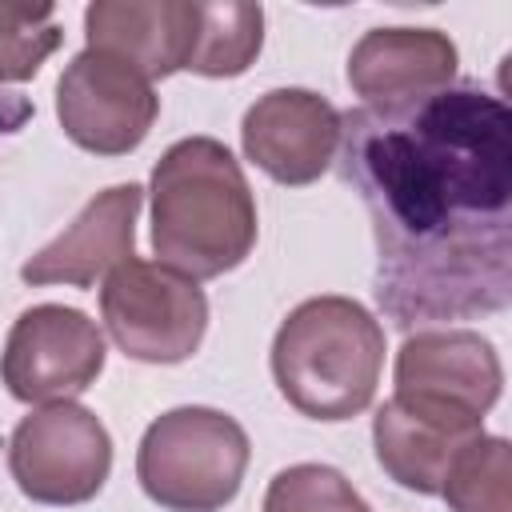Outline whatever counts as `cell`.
I'll use <instances>...</instances> for the list:
<instances>
[{
	"instance_id": "6da1fadb",
	"label": "cell",
	"mask_w": 512,
	"mask_h": 512,
	"mask_svg": "<svg viewBox=\"0 0 512 512\" xmlns=\"http://www.w3.org/2000/svg\"><path fill=\"white\" fill-rule=\"evenodd\" d=\"M340 176L376 236V300L400 328L504 312L512 296V112L448 84L404 112L340 116Z\"/></svg>"
},
{
	"instance_id": "7a4b0ae2",
	"label": "cell",
	"mask_w": 512,
	"mask_h": 512,
	"mask_svg": "<svg viewBox=\"0 0 512 512\" xmlns=\"http://www.w3.org/2000/svg\"><path fill=\"white\" fill-rule=\"evenodd\" d=\"M152 252L188 280H216L256 248V200L212 136L176 140L152 168Z\"/></svg>"
},
{
	"instance_id": "3957f363",
	"label": "cell",
	"mask_w": 512,
	"mask_h": 512,
	"mask_svg": "<svg viewBox=\"0 0 512 512\" xmlns=\"http://www.w3.org/2000/svg\"><path fill=\"white\" fill-rule=\"evenodd\" d=\"M384 368V328L352 296H312L296 304L272 340L280 396L312 420H352L376 396Z\"/></svg>"
},
{
	"instance_id": "277c9868",
	"label": "cell",
	"mask_w": 512,
	"mask_h": 512,
	"mask_svg": "<svg viewBox=\"0 0 512 512\" xmlns=\"http://www.w3.org/2000/svg\"><path fill=\"white\" fill-rule=\"evenodd\" d=\"M248 456V432L228 412L184 404L144 428L136 480L168 512H220L236 500Z\"/></svg>"
},
{
	"instance_id": "5b68a950",
	"label": "cell",
	"mask_w": 512,
	"mask_h": 512,
	"mask_svg": "<svg viewBox=\"0 0 512 512\" xmlns=\"http://www.w3.org/2000/svg\"><path fill=\"white\" fill-rule=\"evenodd\" d=\"M100 316L124 356L180 364L208 332V296L196 280L132 256L104 276Z\"/></svg>"
},
{
	"instance_id": "8992f818",
	"label": "cell",
	"mask_w": 512,
	"mask_h": 512,
	"mask_svg": "<svg viewBox=\"0 0 512 512\" xmlns=\"http://www.w3.org/2000/svg\"><path fill=\"white\" fill-rule=\"evenodd\" d=\"M8 472L36 504H84L112 472V436L84 404H40L12 428Z\"/></svg>"
},
{
	"instance_id": "52a82bcc",
	"label": "cell",
	"mask_w": 512,
	"mask_h": 512,
	"mask_svg": "<svg viewBox=\"0 0 512 512\" xmlns=\"http://www.w3.org/2000/svg\"><path fill=\"white\" fill-rule=\"evenodd\" d=\"M160 112L152 80L132 64L84 48L56 80V120L64 136L96 156H124L144 144Z\"/></svg>"
},
{
	"instance_id": "ba28073f",
	"label": "cell",
	"mask_w": 512,
	"mask_h": 512,
	"mask_svg": "<svg viewBox=\"0 0 512 512\" xmlns=\"http://www.w3.org/2000/svg\"><path fill=\"white\" fill-rule=\"evenodd\" d=\"M104 356L96 320L80 308L36 304L16 316L4 340L0 380L24 404H60L96 384Z\"/></svg>"
},
{
	"instance_id": "9c48e42d",
	"label": "cell",
	"mask_w": 512,
	"mask_h": 512,
	"mask_svg": "<svg viewBox=\"0 0 512 512\" xmlns=\"http://www.w3.org/2000/svg\"><path fill=\"white\" fill-rule=\"evenodd\" d=\"M244 156L276 184L304 188L328 172L340 148V112L308 88L264 92L240 124Z\"/></svg>"
},
{
	"instance_id": "30bf717a",
	"label": "cell",
	"mask_w": 512,
	"mask_h": 512,
	"mask_svg": "<svg viewBox=\"0 0 512 512\" xmlns=\"http://www.w3.org/2000/svg\"><path fill=\"white\" fill-rule=\"evenodd\" d=\"M504 368L496 348L472 328H424L396 352V392L432 408L484 420L500 400Z\"/></svg>"
},
{
	"instance_id": "8fae6325",
	"label": "cell",
	"mask_w": 512,
	"mask_h": 512,
	"mask_svg": "<svg viewBox=\"0 0 512 512\" xmlns=\"http://www.w3.org/2000/svg\"><path fill=\"white\" fill-rule=\"evenodd\" d=\"M456 76V44L440 28H372L348 56V84L368 112H404Z\"/></svg>"
},
{
	"instance_id": "7c38bea8",
	"label": "cell",
	"mask_w": 512,
	"mask_h": 512,
	"mask_svg": "<svg viewBox=\"0 0 512 512\" xmlns=\"http://www.w3.org/2000/svg\"><path fill=\"white\" fill-rule=\"evenodd\" d=\"M140 200H144L140 184H112V188L96 192L56 240H48L36 256L24 260L20 280L24 284L92 288L116 264L136 256Z\"/></svg>"
},
{
	"instance_id": "4fadbf2b",
	"label": "cell",
	"mask_w": 512,
	"mask_h": 512,
	"mask_svg": "<svg viewBox=\"0 0 512 512\" xmlns=\"http://www.w3.org/2000/svg\"><path fill=\"white\" fill-rule=\"evenodd\" d=\"M484 436V420L460 416L448 408H432L420 400L392 396L372 416V448L376 464L408 492L440 496L448 464Z\"/></svg>"
},
{
	"instance_id": "5bb4252c",
	"label": "cell",
	"mask_w": 512,
	"mask_h": 512,
	"mask_svg": "<svg viewBox=\"0 0 512 512\" xmlns=\"http://www.w3.org/2000/svg\"><path fill=\"white\" fill-rule=\"evenodd\" d=\"M192 32V0H96L84 8L88 48L132 64L148 80H164L188 68Z\"/></svg>"
},
{
	"instance_id": "9a60e30c",
	"label": "cell",
	"mask_w": 512,
	"mask_h": 512,
	"mask_svg": "<svg viewBox=\"0 0 512 512\" xmlns=\"http://www.w3.org/2000/svg\"><path fill=\"white\" fill-rule=\"evenodd\" d=\"M260 44H264V8L260 4H196L188 72L240 76L260 56Z\"/></svg>"
},
{
	"instance_id": "2e32d148",
	"label": "cell",
	"mask_w": 512,
	"mask_h": 512,
	"mask_svg": "<svg viewBox=\"0 0 512 512\" xmlns=\"http://www.w3.org/2000/svg\"><path fill=\"white\" fill-rule=\"evenodd\" d=\"M440 496L452 512H512V448L504 436H476L444 472Z\"/></svg>"
},
{
	"instance_id": "e0dca14e",
	"label": "cell",
	"mask_w": 512,
	"mask_h": 512,
	"mask_svg": "<svg viewBox=\"0 0 512 512\" xmlns=\"http://www.w3.org/2000/svg\"><path fill=\"white\" fill-rule=\"evenodd\" d=\"M64 28L52 4H4L0 0V84H20L60 48Z\"/></svg>"
},
{
	"instance_id": "ac0fdd59",
	"label": "cell",
	"mask_w": 512,
	"mask_h": 512,
	"mask_svg": "<svg viewBox=\"0 0 512 512\" xmlns=\"http://www.w3.org/2000/svg\"><path fill=\"white\" fill-rule=\"evenodd\" d=\"M264 512H372L352 480L328 464H292L272 476Z\"/></svg>"
}]
</instances>
